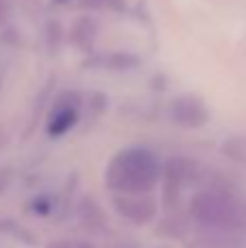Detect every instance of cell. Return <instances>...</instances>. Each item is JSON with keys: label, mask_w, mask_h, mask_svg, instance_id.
<instances>
[{"label": "cell", "mask_w": 246, "mask_h": 248, "mask_svg": "<svg viewBox=\"0 0 246 248\" xmlns=\"http://www.w3.org/2000/svg\"><path fill=\"white\" fill-rule=\"evenodd\" d=\"M4 17H7V2H4V0H0V24L4 22Z\"/></svg>", "instance_id": "obj_16"}, {"label": "cell", "mask_w": 246, "mask_h": 248, "mask_svg": "<svg viewBox=\"0 0 246 248\" xmlns=\"http://www.w3.org/2000/svg\"><path fill=\"white\" fill-rule=\"evenodd\" d=\"M87 65L92 68H107V70H131L138 68L139 59L129 52H107V55H98L90 61Z\"/></svg>", "instance_id": "obj_7"}, {"label": "cell", "mask_w": 246, "mask_h": 248, "mask_svg": "<svg viewBox=\"0 0 246 248\" xmlns=\"http://www.w3.org/2000/svg\"><path fill=\"white\" fill-rule=\"evenodd\" d=\"M57 205H59L57 196H52V194H39V196H35L29 202V211L33 216H37V218H50L57 211Z\"/></svg>", "instance_id": "obj_10"}, {"label": "cell", "mask_w": 246, "mask_h": 248, "mask_svg": "<svg viewBox=\"0 0 246 248\" xmlns=\"http://www.w3.org/2000/svg\"><path fill=\"white\" fill-rule=\"evenodd\" d=\"M0 235H7L11 240L29 244V246H37V237L33 235V231L13 218H0Z\"/></svg>", "instance_id": "obj_9"}, {"label": "cell", "mask_w": 246, "mask_h": 248, "mask_svg": "<svg viewBox=\"0 0 246 248\" xmlns=\"http://www.w3.org/2000/svg\"><path fill=\"white\" fill-rule=\"evenodd\" d=\"M107 248H139L138 244H133V242H116V244L107 246Z\"/></svg>", "instance_id": "obj_14"}, {"label": "cell", "mask_w": 246, "mask_h": 248, "mask_svg": "<svg viewBox=\"0 0 246 248\" xmlns=\"http://www.w3.org/2000/svg\"><path fill=\"white\" fill-rule=\"evenodd\" d=\"M9 183H11V172H9V170H0V194L9 187Z\"/></svg>", "instance_id": "obj_13"}, {"label": "cell", "mask_w": 246, "mask_h": 248, "mask_svg": "<svg viewBox=\"0 0 246 248\" xmlns=\"http://www.w3.org/2000/svg\"><path fill=\"white\" fill-rule=\"evenodd\" d=\"M83 107H85V96L78 90H63L52 98L50 109L46 116V133L48 137L57 140L63 137L81 122Z\"/></svg>", "instance_id": "obj_3"}, {"label": "cell", "mask_w": 246, "mask_h": 248, "mask_svg": "<svg viewBox=\"0 0 246 248\" xmlns=\"http://www.w3.org/2000/svg\"><path fill=\"white\" fill-rule=\"evenodd\" d=\"M187 248H212V246H209L207 242H203V240H199V237H196L192 244H187Z\"/></svg>", "instance_id": "obj_15"}, {"label": "cell", "mask_w": 246, "mask_h": 248, "mask_svg": "<svg viewBox=\"0 0 246 248\" xmlns=\"http://www.w3.org/2000/svg\"><path fill=\"white\" fill-rule=\"evenodd\" d=\"M190 218L203 231L246 235V209L233 194L222 187L200 189L190 201Z\"/></svg>", "instance_id": "obj_2"}, {"label": "cell", "mask_w": 246, "mask_h": 248, "mask_svg": "<svg viewBox=\"0 0 246 248\" xmlns=\"http://www.w3.org/2000/svg\"><path fill=\"white\" fill-rule=\"evenodd\" d=\"M222 153L231 159V161H238L246 166V135L238 137H229V140L222 144Z\"/></svg>", "instance_id": "obj_11"}, {"label": "cell", "mask_w": 246, "mask_h": 248, "mask_svg": "<svg viewBox=\"0 0 246 248\" xmlns=\"http://www.w3.org/2000/svg\"><path fill=\"white\" fill-rule=\"evenodd\" d=\"M78 222H81V229L90 235H105L107 233V218H105L103 207L96 202L94 196H83L81 202H78Z\"/></svg>", "instance_id": "obj_6"}, {"label": "cell", "mask_w": 246, "mask_h": 248, "mask_svg": "<svg viewBox=\"0 0 246 248\" xmlns=\"http://www.w3.org/2000/svg\"><path fill=\"white\" fill-rule=\"evenodd\" d=\"M111 202L116 214L133 227H146L159 214V202L153 194H113Z\"/></svg>", "instance_id": "obj_4"}, {"label": "cell", "mask_w": 246, "mask_h": 248, "mask_svg": "<svg viewBox=\"0 0 246 248\" xmlns=\"http://www.w3.org/2000/svg\"><path fill=\"white\" fill-rule=\"evenodd\" d=\"M170 118L177 126L181 128H203L209 122L212 113H209L207 105L203 98L194 94H181L170 103Z\"/></svg>", "instance_id": "obj_5"}, {"label": "cell", "mask_w": 246, "mask_h": 248, "mask_svg": "<svg viewBox=\"0 0 246 248\" xmlns=\"http://www.w3.org/2000/svg\"><path fill=\"white\" fill-rule=\"evenodd\" d=\"M164 163L144 146L122 148L105 168V185L113 194H153L161 183Z\"/></svg>", "instance_id": "obj_1"}, {"label": "cell", "mask_w": 246, "mask_h": 248, "mask_svg": "<svg viewBox=\"0 0 246 248\" xmlns=\"http://www.w3.org/2000/svg\"><path fill=\"white\" fill-rule=\"evenodd\" d=\"M46 248H96L90 240H78V237H65V240H52Z\"/></svg>", "instance_id": "obj_12"}, {"label": "cell", "mask_w": 246, "mask_h": 248, "mask_svg": "<svg viewBox=\"0 0 246 248\" xmlns=\"http://www.w3.org/2000/svg\"><path fill=\"white\" fill-rule=\"evenodd\" d=\"M96 33H98L96 22L90 20V17H83V20H78L77 24L72 26L70 37H72V42H74L77 48H81V50H90L92 44H94V39H96Z\"/></svg>", "instance_id": "obj_8"}]
</instances>
